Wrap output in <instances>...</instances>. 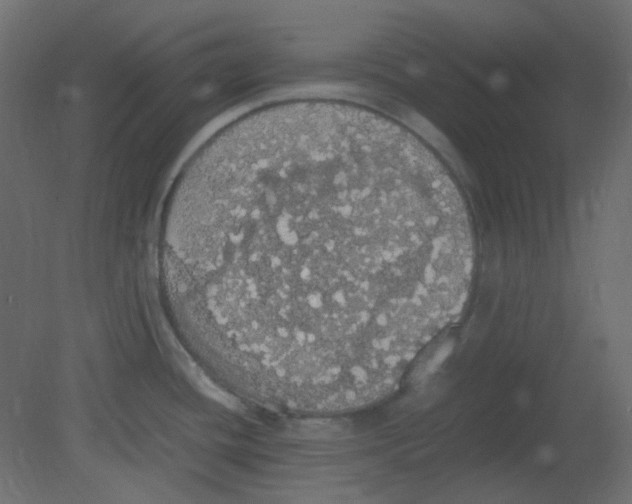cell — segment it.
Masks as SVG:
<instances>
[{
    "label": "cell",
    "mask_w": 632,
    "mask_h": 504,
    "mask_svg": "<svg viewBox=\"0 0 632 504\" xmlns=\"http://www.w3.org/2000/svg\"><path fill=\"white\" fill-rule=\"evenodd\" d=\"M467 207L413 133L300 100L211 138L165 210L160 263L183 334L239 384L321 398L402 368L472 278Z\"/></svg>",
    "instance_id": "obj_1"
}]
</instances>
